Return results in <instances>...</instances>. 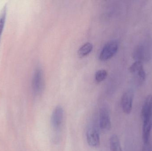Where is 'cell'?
I'll list each match as a JSON object with an SVG mask.
<instances>
[{
    "label": "cell",
    "mask_w": 152,
    "mask_h": 151,
    "mask_svg": "<svg viewBox=\"0 0 152 151\" xmlns=\"http://www.w3.org/2000/svg\"><path fill=\"white\" fill-rule=\"evenodd\" d=\"M43 72L42 68L37 67L35 70L32 81L33 91L37 95L41 94L44 89Z\"/></svg>",
    "instance_id": "obj_1"
},
{
    "label": "cell",
    "mask_w": 152,
    "mask_h": 151,
    "mask_svg": "<svg viewBox=\"0 0 152 151\" xmlns=\"http://www.w3.org/2000/svg\"><path fill=\"white\" fill-rule=\"evenodd\" d=\"M118 48V43L116 40L110 41L107 43L103 48L100 53L99 58L104 61L112 57L117 52Z\"/></svg>",
    "instance_id": "obj_2"
},
{
    "label": "cell",
    "mask_w": 152,
    "mask_h": 151,
    "mask_svg": "<svg viewBox=\"0 0 152 151\" xmlns=\"http://www.w3.org/2000/svg\"><path fill=\"white\" fill-rule=\"evenodd\" d=\"M134 99V93L131 90H127L123 94L121 98V106L125 113L129 114L132 111Z\"/></svg>",
    "instance_id": "obj_3"
},
{
    "label": "cell",
    "mask_w": 152,
    "mask_h": 151,
    "mask_svg": "<svg viewBox=\"0 0 152 151\" xmlns=\"http://www.w3.org/2000/svg\"><path fill=\"white\" fill-rule=\"evenodd\" d=\"M99 125L100 128L104 132L110 130L111 127V122L110 113L106 109H102L99 116Z\"/></svg>",
    "instance_id": "obj_4"
},
{
    "label": "cell",
    "mask_w": 152,
    "mask_h": 151,
    "mask_svg": "<svg viewBox=\"0 0 152 151\" xmlns=\"http://www.w3.org/2000/svg\"><path fill=\"white\" fill-rule=\"evenodd\" d=\"M64 116V111L61 105L55 107L51 116V124L54 129H58L61 126Z\"/></svg>",
    "instance_id": "obj_5"
},
{
    "label": "cell",
    "mask_w": 152,
    "mask_h": 151,
    "mask_svg": "<svg viewBox=\"0 0 152 151\" xmlns=\"http://www.w3.org/2000/svg\"><path fill=\"white\" fill-rule=\"evenodd\" d=\"M143 121L152 119V96L149 95L145 98L142 111Z\"/></svg>",
    "instance_id": "obj_6"
},
{
    "label": "cell",
    "mask_w": 152,
    "mask_h": 151,
    "mask_svg": "<svg viewBox=\"0 0 152 151\" xmlns=\"http://www.w3.org/2000/svg\"><path fill=\"white\" fill-rule=\"evenodd\" d=\"M86 139L88 144L91 147H98L100 144V136L97 131L94 129L90 128L87 130Z\"/></svg>",
    "instance_id": "obj_7"
},
{
    "label": "cell",
    "mask_w": 152,
    "mask_h": 151,
    "mask_svg": "<svg viewBox=\"0 0 152 151\" xmlns=\"http://www.w3.org/2000/svg\"><path fill=\"white\" fill-rule=\"evenodd\" d=\"M130 71L136 74L141 81L144 80L145 74L142 64L140 61H137L133 64L130 67Z\"/></svg>",
    "instance_id": "obj_8"
},
{
    "label": "cell",
    "mask_w": 152,
    "mask_h": 151,
    "mask_svg": "<svg viewBox=\"0 0 152 151\" xmlns=\"http://www.w3.org/2000/svg\"><path fill=\"white\" fill-rule=\"evenodd\" d=\"M152 126V119L143 121L142 136L144 143L150 142V135H151Z\"/></svg>",
    "instance_id": "obj_9"
},
{
    "label": "cell",
    "mask_w": 152,
    "mask_h": 151,
    "mask_svg": "<svg viewBox=\"0 0 152 151\" xmlns=\"http://www.w3.org/2000/svg\"><path fill=\"white\" fill-rule=\"evenodd\" d=\"M110 145L111 151H122L119 139L117 135L113 134L111 136Z\"/></svg>",
    "instance_id": "obj_10"
},
{
    "label": "cell",
    "mask_w": 152,
    "mask_h": 151,
    "mask_svg": "<svg viewBox=\"0 0 152 151\" xmlns=\"http://www.w3.org/2000/svg\"><path fill=\"white\" fill-rule=\"evenodd\" d=\"M93 49V45L90 43H86L83 44L78 50V54L80 57H84L88 55L92 51Z\"/></svg>",
    "instance_id": "obj_11"
},
{
    "label": "cell",
    "mask_w": 152,
    "mask_h": 151,
    "mask_svg": "<svg viewBox=\"0 0 152 151\" xmlns=\"http://www.w3.org/2000/svg\"><path fill=\"white\" fill-rule=\"evenodd\" d=\"M6 12H7V8L6 6H4L3 8L1 11L0 12V38L3 30L4 24H5Z\"/></svg>",
    "instance_id": "obj_12"
},
{
    "label": "cell",
    "mask_w": 152,
    "mask_h": 151,
    "mask_svg": "<svg viewBox=\"0 0 152 151\" xmlns=\"http://www.w3.org/2000/svg\"><path fill=\"white\" fill-rule=\"evenodd\" d=\"M107 72L106 70L102 69L99 70L96 72L95 79L97 82H101L103 81L107 76Z\"/></svg>",
    "instance_id": "obj_13"
},
{
    "label": "cell",
    "mask_w": 152,
    "mask_h": 151,
    "mask_svg": "<svg viewBox=\"0 0 152 151\" xmlns=\"http://www.w3.org/2000/svg\"><path fill=\"white\" fill-rule=\"evenodd\" d=\"M142 151H152V148L150 142L144 143Z\"/></svg>",
    "instance_id": "obj_14"
}]
</instances>
